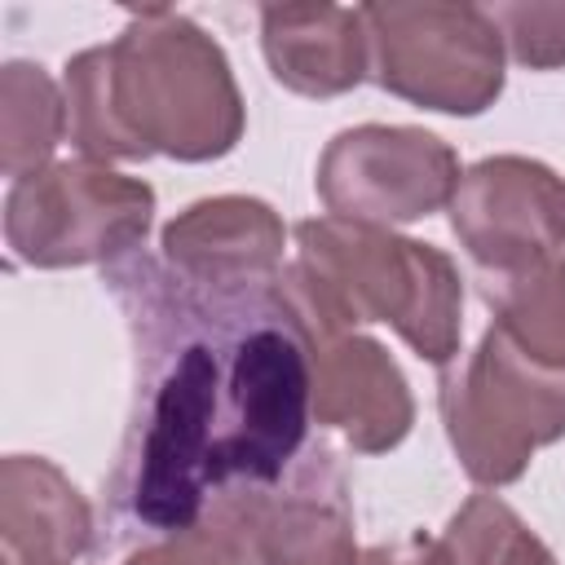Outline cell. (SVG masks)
<instances>
[{
	"label": "cell",
	"instance_id": "1",
	"mask_svg": "<svg viewBox=\"0 0 565 565\" xmlns=\"http://www.w3.org/2000/svg\"><path fill=\"white\" fill-rule=\"evenodd\" d=\"M106 291L132 335L110 539L185 530L221 494L278 486L313 424V331L287 278L203 287L132 252L106 265Z\"/></svg>",
	"mask_w": 565,
	"mask_h": 565
},
{
	"label": "cell",
	"instance_id": "2",
	"mask_svg": "<svg viewBox=\"0 0 565 565\" xmlns=\"http://www.w3.org/2000/svg\"><path fill=\"white\" fill-rule=\"evenodd\" d=\"M66 137L93 163L168 154L207 163L238 146L247 115L225 49L185 13L150 4L66 62Z\"/></svg>",
	"mask_w": 565,
	"mask_h": 565
},
{
	"label": "cell",
	"instance_id": "3",
	"mask_svg": "<svg viewBox=\"0 0 565 565\" xmlns=\"http://www.w3.org/2000/svg\"><path fill=\"white\" fill-rule=\"evenodd\" d=\"M282 278L313 335L384 322L433 366L459 358L463 282L455 260L433 243L380 225L313 216L296 225V260Z\"/></svg>",
	"mask_w": 565,
	"mask_h": 565
},
{
	"label": "cell",
	"instance_id": "4",
	"mask_svg": "<svg viewBox=\"0 0 565 565\" xmlns=\"http://www.w3.org/2000/svg\"><path fill=\"white\" fill-rule=\"evenodd\" d=\"M437 406L463 472L477 486H512L539 446L565 437V366H543L486 327L472 353L441 366Z\"/></svg>",
	"mask_w": 565,
	"mask_h": 565
},
{
	"label": "cell",
	"instance_id": "5",
	"mask_svg": "<svg viewBox=\"0 0 565 565\" xmlns=\"http://www.w3.org/2000/svg\"><path fill=\"white\" fill-rule=\"evenodd\" d=\"M371 79L441 115H481L503 93V35L481 4H362Z\"/></svg>",
	"mask_w": 565,
	"mask_h": 565
},
{
	"label": "cell",
	"instance_id": "6",
	"mask_svg": "<svg viewBox=\"0 0 565 565\" xmlns=\"http://www.w3.org/2000/svg\"><path fill=\"white\" fill-rule=\"evenodd\" d=\"M154 190L93 159H62L9 185L4 243L35 269L115 265L146 243Z\"/></svg>",
	"mask_w": 565,
	"mask_h": 565
},
{
	"label": "cell",
	"instance_id": "7",
	"mask_svg": "<svg viewBox=\"0 0 565 565\" xmlns=\"http://www.w3.org/2000/svg\"><path fill=\"white\" fill-rule=\"evenodd\" d=\"M459 177V154L437 132L411 124H358L327 141L313 185L331 216L393 230L450 207Z\"/></svg>",
	"mask_w": 565,
	"mask_h": 565
},
{
	"label": "cell",
	"instance_id": "8",
	"mask_svg": "<svg viewBox=\"0 0 565 565\" xmlns=\"http://www.w3.org/2000/svg\"><path fill=\"white\" fill-rule=\"evenodd\" d=\"M450 230L477 274L556 256L565 252V177L525 154L481 159L455 185Z\"/></svg>",
	"mask_w": 565,
	"mask_h": 565
},
{
	"label": "cell",
	"instance_id": "9",
	"mask_svg": "<svg viewBox=\"0 0 565 565\" xmlns=\"http://www.w3.org/2000/svg\"><path fill=\"white\" fill-rule=\"evenodd\" d=\"M313 419L362 455L393 450L415 424L402 366L371 335H313Z\"/></svg>",
	"mask_w": 565,
	"mask_h": 565
},
{
	"label": "cell",
	"instance_id": "10",
	"mask_svg": "<svg viewBox=\"0 0 565 565\" xmlns=\"http://www.w3.org/2000/svg\"><path fill=\"white\" fill-rule=\"evenodd\" d=\"M163 260L203 287H252L278 278L287 225L282 216L252 194L199 199L163 225Z\"/></svg>",
	"mask_w": 565,
	"mask_h": 565
},
{
	"label": "cell",
	"instance_id": "11",
	"mask_svg": "<svg viewBox=\"0 0 565 565\" xmlns=\"http://www.w3.org/2000/svg\"><path fill=\"white\" fill-rule=\"evenodd\" d=\"M256 543L265 565H358L349 481L327 450L287 472V486L260 490Z\"/></svg>",
	"mask_w": 565,
	"mask_h": 565
},
{
	"label": "cell",
	"instance_id": "12",
	"mask_svg": "<svg viewBox=\"0 0 565 565\" xmlns=\"http://www.w3.org/2000/svg\"><path fill=\"white\" fill-rule=\"evenodd\" d=\"M260 49L269 75L300 97H340L371 75L362 9L344 4H265Z\"/></svg>",
	"mask_w": 565,
	"mask_h": 565
},
{
	"label": "cell",
	"instance_id": "13",
	"mask_svg": "<svg viewBox=\"0 0 565 565\" xmlns=\"http://www.w3.org/2000/svg\"><path fill=\"white\" fill-rule=\"evenodd\" d=\"M93 543V508L44 455L0 463V565H75Z\"/></svg>",
	"mask_w": 565,
	"mask_h": 565
},
{
	"label": "cell",
	"instance_id": "14",
	"mask_svg": "<svg viewBox=\"0 0 565 565\" xmlns=\"http://www.w3.org/2000/svg\"><path fill=\"white\" fill-rule=\"evenodd\" d=\"M490 327L543 366H565V252L503 274H477Z\"/></svg>",
	"mask_w": 565,
	"mask_h": 565
},
{
	"label": "cell",
	"instance_id": "15",
	"mask_svg": "<svg viewBox=\"0 0 565 565\" xmlns=\"http://www.w3.org/2000/svg\"><path fill=\"white\" fill-rule=\"evenodd\" d=\"M66 141V93L35 62H9L0 71V168L22 181L49 168Z\"/></svg>",
	"mask_w": 565,
	"mask_h": 565
},
{
	"label": "cell",
	"instance_id": "16",
	"mask_svg": "<svg viewBox=\"0 0 565 565\" xmlns=\"http://www.w3.org/2000/svg\"><path fill=\"white\" fill-rule=\"evenodd\" d=\"M260 490L221 494L194 525L141 539L124 565H265L256 543Z\"/></svg>",
	"mask_w": 565,
	"mask_h": 565
},
{
	"label": "cell",
	"instance_id": "17",
	"mask_svg": "<svg viewBox=\"0 0 565 565\" xmlns=\"http://www.w3.org/2000/svg\"><path fill=\"white\" fill-rule=\"evenodd\" d=\"M534 530L494 494H468L437 539L424 543V565H516Z\"/></svg>",
	"mask_w": 565,
	"mask_h": 565
},
{
	"label": "cell",
	"instance_id": "18",
	"mask_svg": "<svg viewBox=\"0 0 565 565\" xmlns=\"http://www.w3.org/2000/svg\"><path fill=\"white\" fill-rule=\"evenodd\" d=\"M486 13L521 66L530 71L565 66V4H494Z\"/></svg>",
	"mask_w": 565,
	"mask_h": 565
},
{
	"label": "cell",
	"instance_id": "19",
	"mask_svg": "<svg viewBox=\"0 0 565 565\" xmlns=\"http://www.w3.org/2000/svg\"><path fill=\"white\" fill-rule=\"evenodd\" d=\"M424 534H411L406 543H375L358 556V565H424Z\"/></svg>",
	"mask_w": 565,
	"mask_h": 565
},
{
	"label": "cell",
	"instance_id": "20",
	"mask_svg": "<svg viewBox=\"0 0 565 565\" xmlns=\"http://www.w3.org/2000/svg\"><path fill=\"white\" fill-rule=\"evenodd\" d=\"M516 565H556V556H552V552L543 547V539L534 534V539L525 543V552H521V561H516Z\"/></svg>",
	"mask_w": 565,
	"mask_h": 565
}]
</instances>
